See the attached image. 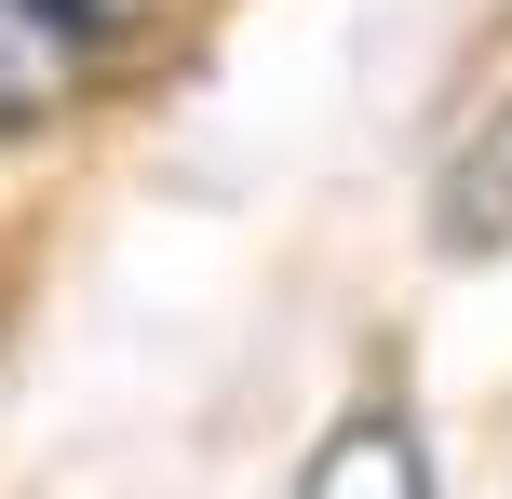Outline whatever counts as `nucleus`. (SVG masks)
<instances>
[{
  "instance_id": "3",
  "label": "nucleus",
  "mask_w": 512,
  "mask_h": 499,
  "mask_svg": "<svg viewBox=\"0 0 512 499\" xmlns=\"http://www.w3.org/2000/svg\"><path fill=\"white\" fill-rule=\"evenodd\" d=\"M297 499H432V459H418V432L391 419V405H364V419H337L324 446H310Z\"/></svg>"
},
{
  "instance_id": "2",
  "label": "nucleus",
  "mask_w": 512,
  "mask_h": 499,
  "mask_svg": "<svg viewBox=\"0 0 512 499\" xmlns=\"http://www.w3.org/2000/svg\"><path fill=\"white\" fill-rule=\"evenodd\" d=\"M432 243L459 270H486V257H512V95L486 108V122L445 149V189H432Z\"/></svg>"
},
{
  "instance_id": "1",
  "label": "nucleus",
  "mask_w": 512,
  "mask_h": 499,
  "mask_svg": "<svg viewBox=\"0 0 512 499\" xmlns=\"http://www.w3.org/2000/svg\"><path fill=\"white\" fill-rule=\"evenodd\" d=\"M135 41V0H0V135L68 122Z\"/></svg>"
}]
</instances>
